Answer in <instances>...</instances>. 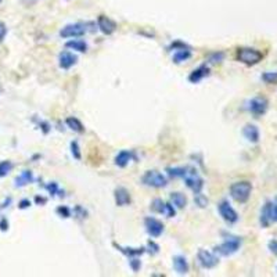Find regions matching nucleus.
<instances>
[{
    "label": "nucleus",
    "instance_id": "nucleus-8",
    "mask_svg": "<svg viewBox=\"0 0 277 277\" xmlns=\"http://www.w3.org/2000/svg\"><path fill=\"white\" fill-rule=\"evenodd\" d=\"M218 211H219V214H221L222 219H223L226 223L234 224L239 222V214L236 212V209L230 205V203L227 200H223V201L219 203Z\"/></svg>",
    "mask_w": 277,
    "mask_h": 277
},
{
    "label": "nucleus",
    "instance_id": "nucleus-19",
    "mask_svg": "<svg viewBox=\"0 0 277 277\" xmlns=\"http://www.w3.org/2000/svg\"><path fill=\"white\" fill-rule=\"evenodd\" d=\"M114 247H115L116 250L119 251V252H122L125 257L128 258H134V257H140V255H143L144 252H146V248L144 247H139V248H130V247H122V245H118L114 242Z\"/></svg>",
    "mask_w": 277,
    "mask_h": 277
},
{
    "label": "nucleus",
    "instance_id": "nucleus-26",
    "mask_svg": "<svg viewBox=\"0 0 277 277\" xmlns=\"http://www.w3.org/2000/svg\"><path fill=\"white\" fill-rule=\"evenodd\" d=\"M166 172H168L169 178H172V179H178V178L183 179L186 172H187V168H168Z\"/></svg>",
    "mask_w": 277,
    "mask_h": 277
},
{
    "label": "nucleus",
    "instance_id": "nucleus-43",
    "mask_svg": "<svg viewBox=\"0 0 277 277\" xmlns=\"http://www.w3.org/2000/svg\"><path fill=\"white\" fill-rule=\"evenodd\" d=\"M35 201H36V204H42V205H43V204H46V201H47V200H46L45 197L36 196L35 197Z\"/></svg>",
    "mask_w": 277,
    "mask_h": 277
},
{
    "label": "nucleus",
    "instance_id": "nucleus-24",
    "mask_svg": "<svg viewBox=\"0 0 277 277\" xmlns=\"http://www.w3.org/2000/svg\"><path fill=\"white\" fill-rule=\"evenodd\" d=\"M65 122H67V126L74 132H76V133H83L85 132V126L76 116H68Z\"/></svg>",
    "mask_w": 277,
    "mask_h": 277
},
{
    "label": "nucleus",
    "instance_id": "nucleus-34",
    "mask_svg": "<svg viewBox=\"0 0 277 277\" xmlns=\"http://www.w3.org/2000/svg\"><path fill=\"white\" fill-rule=\"evenodd\" d=\"M180 49H190L186 43H183V42H180V40H176V42H173L172 45L168 47V50L169 52H176V50H180Z\"/></svg>",
    "mask_w": 277,
    "mask_h": 277
},
{
    "label": "nucleus",
    "instance_id": "nucleus-36",
    "mask_svg": "<svg viewBox=\"0 0 277 277\" xmlns=\"http://www.w3.org/2000/svg\"><path fill=\"white\" fill-rule=\"evenodd\" d=\"M146 251H148V252H150L151 255H155V254H158V252H160V245H158L157 242L148 241Z\"/></svg>",
    "mask_w": 277,
    "mask_h": 277
},
{
    "label": "nucleus",
    "instance_id": "nucleus-6",
    "mask_svg": "<svg viewBox=\"0 0 277 277\" xmlns=\"http://www.w3.org/2000/svg\"><path fill=\"white\" fill-rule=\"evenodd\" d=\"M89 22H75V24H70V25H65V27L60 31V36L61 37H79L88 34L89 31Z\"/></svg>",
    "mask_w": 277,
    "mask_h": 277
},
{
    "label": "nucleus",
    "instance_id": "nucleus-12",
    "mask_svg": "<svg viewBox=\"0 0 277 277\" xmlns=\"http://www.w3.org/2000/svg\"><path fill=\"white\" fill-rule=\"evenodd\" d=\"M76 63H78L76 54L71 53L68 50H64V52L58 54V65H60L61 70H70Z\"/></svg>",
    "mask_w": 277,
    "mask_h": 277
},
{
    "label": "nucleus",
    "instance_id": "nucleus-31",
    "mask_svg": "<svg viewBox=\"0 0 277 277\" xmlns=\"http://www.w3.org/2000/svg\"><path fill=\"white\" fill-rule=\"evenodd\" d=\"M70 147H71V154L72 157L75 158V160H81L82 158V154H81V148H79V144H78V142L75 140V142H71V144H70Z\"/></svg>",
    "mask_w": 277,
    "mask_h": 277
},
{
    "label": "nucleus",
    "instance_id": "nucleus-16",
    "mask_svg": "<svg viewBox=\"0 0 277 277\" xmlns=\"http://www.w3.org/2000/svg\"><path fill=\"white\" fill-rule=\"evenodd\" d=\"M208 75H209V67L206 64H203V65H200L197 70H194L188 75V81L191 82V83H198V82L203 81Z\"/></svg>",
    "mask_w": 277,
    "mask_h": 277
},
{
    "label": "nucleus",
    "instance_id": "nucleus-3",
    "mask_svg": "<svg viewBox=\"0 0 277 277\" xmlns=\"http://www.w3.org/2000/svg\"><path fill=\"white\" fill-rule=\"evenodd\" d=\"M241 247V239L237 236H227L224 239V241L221 245H216L214 250L216 254L222 255V257H230L233 254H236Z\"/></svg>",
    "mask_w": 277,
    "mask_h": 277
},
{
    "label": "nucleus",
    "instance_id": "nucleus-32",
    "mask_svg": "<svg viewBox=\"0 0 277 277\" xmlns=\"http://www.w3.org/2000/svg\"><path fill=\"white\" fill-rule=\"evenodd\" d=\"M55 212L60 215L61 218H64V219H68V218H71L72 215V211L68 208V206L65 205H60L57 206V209H55Z\"/></svg>",
    "mask_w": 277,
    "mask_h": 277
},
{
    "label": "nucleus",
    "instance_id": "nucleus-20",
    "mask_svg": "<svg viewBox=\"0 0 277 277\" xmlns=\"http://www.w3.org/2000/svg\"><path fill=\"white\" fill-rule=\"evenodd\" d=\"M134 158V154L129 150H122L118 152V155L115 157V165L119 168H125L129 162Z\"/></svg>",
    "mask_w": 277,
    "mask_h": 277
},
{
    "label": "nucleus",
    "instance_id": "nucleus-13",
    "mask_svg": "<svg viewBox=\"0 0 277 277\" xmlns=\"http://www.w3.org/2000/svg\"><path fill=\"white\" fill-rule=\"evenodd\" d=\"M259 222L262 227H269L270 224L273 223V203L272 201L265 203V205L262 206Z\"/></svg>",
    "mask_w": 277,
    "mask_h": 277
},
{
    "label": "nucleus",
    "instance_id": "nucleus-21",
    "mask_svg": "<svg viewBox=\"0 0 277 277\" xmlns=\"http://www.w3.org/2000/svg\"><path fill=\"white\" fill-rule=\"evenodd\" d=\"M191 49H180V50H176L173 52V55H172V61L175 64H182L185 61H187L191 58Z\"/></svg>",
    "mask_w": 277,
    "mask_h": 277
},
{
    "label": "nucleus",
    "instance_id": "nucleus-25",
    "mask_svg": "<svg viewBox=\"0 0 277 277\" xmlns=\"http://www.w3.org/2000/svg\"><path fill=\"white\" fill-rule=\"evenodd\" d=\"M151 209L157 214H166V203H164L161 198H155L151 203Z\"/></svg>",
    "mask_w": 277,
    "mask_h": 277
},
{
    "label": "nucleus",
    "instance_id": "nucleus-10",
    "mask_svg": "<svg viewBox=\"0 0 277 277\" xmlns=\"http://www.w3.org/2000/svg\"><path fill=\"white\" fill-rule=\"evenodd\" d=\"M197 258H198L200 265H201L204 269L215 268V266L218 265V262H219L218 257H216L215 254H212V252H209V251H206V250L198 251Z\"/></svg>",
    "mask_w": 277,
    "mask_h": 277
},
{
    "label": "nucleus",
    "instance_id": "nucleus-42",
    "mask_svg": "<svg viewBox=\"0 0 277 277\" xmlns=\"http://www.w3.org/2000/svg\"><path fill=\"white\" fill-rule=\"evenodd\" d=\"M37 125L40 126V129L43 130V133H49V130H50V126L47 122L45 121H37Z\"/></svg>",
    "mask_w": 277,
    "mask_h": 277
},
{
    "label": "nucleus",
    "instance_id": "nucleus-9",
    "mask_svg": "<svg viewBox=\"0 0 277 277\" xmlns=\"http://www.w3.org/2000/svg\"><path fill=\"white\" fill-rule=\"evenodd\" d=\"M144 227H146V232L148 233L151 237L157 239L160 237L162 233H164V223L161 221L152 218V216H147L144 219Z\"/></svg>",
    "mask_w": 277,
    "mask_h": 277
},
{
    "label": "nucleus",
    "instance_id": "nucleus-7",
    "mask_svg": "<svg viewBox=\"0 0 277 277\" xmlns=\"http://www.w3.org/2000/svg\"><path fill=\"white\" fill-rule=\"evenodd\" d=\"M269 108V101L263 96H257V97L251 98L248 103V111L255 118H260L262 115L266 114Z\"/></svg>",
    "mask_w": 277,
    "mask_h": 277
},
{
    "label": "nucleus",
    "instance_id": "nucleus-40",
    "mask_svg": "<svg viewBox=\"0 0 277 277\" xmlns=\"http://www.w3.org/2000/svg\"><path fill=\"white\" fill-rule=\"evenodd\" d=\"M31 206V201L28 200V198H24V200H21L19 203H18V208L19 209H27Z\"/></svg>",
    "mask_w": 277,
    "mask_h": 277
},
{
    "label": "nucleus",
    "instance_id": "nucleus-23",
    "mask_svg": "<svg viewBox=\"0 0 277 277\" xmlns=\"http://www.w3.org/2000/svg\"><path fill=\"white\" fill-rule=\"evenodd\" d=\"M170 203L173 204V206H176L178 209H183L185 206L187 205V198L185 194L182 193H172L170 194Z\"/></svg>",
    "mask_w": 277,
    "mask_h": 277
},
{
    "label": "nucleus",
    "instance_id": "nucleus-2",
    "mask_svg": "<svg viewBox=\"0 0 277 277\" xmlns=\"http://www.w3.org/2000/svg\"><path fill=\"white\" fill-rule=\"evenodd\" d=\"M236 58L240 63L251 67V65H257V64L262 61L263 53L259 52V50H257V49H252V47H240V49H237Z\"/></svg>",
    "mask_w": 277,
    "mask_h": 277
},
{
    "label": "nucleus",
    "instance_id": "nucleus-33",
    "mask_svg": "<svg viewBox=\"0 0 277 277\" xmlns=\"http://www.w3.org/2000/svg\"><path fill=\"white\" fill-rule=\"evenodd\" d=\"M194 203H196L200 208H205V206H208V198H206L204 194L198 193V194H196V197H194Z\"/></svg>",
    "mask_w": 277,
    "mask_h": 277
},
{
    "label": "nucleus",
    "instance_id": "nucleus-28",
    "mask_svg": "<svg viewBox=\"0 0 277 277\" xmlns=\"http://www.w3.org/2000/svg\"><path fill=\"white\" fill-rule=\"evenodd\" d=\"M14 168V164L11 161H1L0 162V178L7 176L10 172Z\"/></svg>",
    "mask_w": 277,
    "mask_h": 277
},
{
    "label": "nucleus",
    "instance_id": "nucleus-4",
    "mask_svg": "<svg viewBox=\"0 0 277 277\" xmlns=\"http://www.w3.org/2000/svg\"><path fill=\"white\" fill-rule=\"evenodd\" d=\"M142 183L144 186H148L152 188H162L166 187L168 180L158 170H147L142 178Z\"/></svg>",
    "mask_w": 277,
    "mask_h": 277
},
{
    "label": "nucleus",
    "instance_id": "nucleus-45",
    "mask_svg": "<svg viewBox=\"0 0 277 277\" xmlns=\"http://www.w3.org/2000/svg\"><path fill=\"white\" fill-rule=\"evenodd\" d=\"M10 204H11V198H6V201H4V203H1V205H0V208H7V206L10 205Z\"/></svg>",
    "mask_w": 277,
    "mask_h": 277
},
{
    "label": "nucleus",
    "instance_id": "nucleus-27",
    "mask_svg": "<svg viewBox=\"0 0 277 277\" xmlns=\"http://www.w3.org/2000/svg\"><path fill=\"white\" fill-rule=\"evenodd\" d=\"M45 188L52 194V196H60V197H64V191L63 190H60L58 187V183H55V182H50L49 185H46Z\"/></svg>",
    "mask_w": 277,
    "mask_h": 277
},
{
    "label": "nucleus",
    "instance_id": "nucleus-17",
    "mask_svg": "<svg viewBox=\"0 0 277 277\" xmlns=\"http://www.w3.org/2000/svg\"><path fill=\"white\" fill-rule=\"evenodd\" d=\"M34 180H35V178H34V173L31 170H22L14 180V186L18 188L25 187L28 185L34 183Z\"/></svg>",
    "mask_w": 277,
    "mask_h": 277
},
{
    "label": "nucleus",
    "instance_id": "nucleus-35",
    "mask_svg": "<svg viewBox=\"0 0 277 277\" xmlns=\"http://www.w3.org/2000/svg\"><path fill=\"white\" fill-rule=\"evenodd\" d=\"M129 265H130V269L133 270V272H139L140 268H142V262L140 259L137 258V257H134V258H129Z\"/></svg>",
    "mask_w": 277,
    "mask_h": 277
},
{
    "label": "nucleus",
    "instance_id": "nucleus-44",
    "mask_svg": "<svg viewBox=\"0 0 277 277\" xmlns=\"http://www.w3.org/2000/svg\"><path fill=\"white\" fill-rule=\"evenodd\" d=\"M273 222H277V201L273 203Z\"/></svg>",
    "mask_w": 277,
    "mask_h": 277
},
{
    "label": "nucleus",
    "instance_id": "nucleus-5",
    "mask_svg": "<svg viewBox=\"0 0 277 277\" xmlns=\"http://www.w3.org/2000/svg\"><path fill=\"white\" fill-rule=\"evenodd\" d=\"M183 179H185L186 186L194 194H198V193L203 191V188H204V179L198 175V172L194 168H187V172H186V175H185Z\"/></svg>",
    "mask_w": 277,
    "mask_h": 277
},
{
    "label": "nucleus",
    "instance_id": "nucleus-30",
    "mask_svg": "<svg viewBox=\"0 0 277 277\" xmlns=\"http://www.w3.org/2000/svg\"><path fill=\"white\" fill-rule=\"evenodd\" d=\"M224 60V53L223 52H215L208 55V63L209 64H218L222 63Z\"/></svg>",
    "mask_w": 277,
    "mask_h": 277
},
{
    "label": "nucleus",
    "instance_id": "nucleus-15",
    "mask_svg": "<svg viewBox=\"0 0 277 277\" xmlns=\"http://www.w3.org/2000/svg\"><path fill=\"white\" fill-rule=\"evenodd\" d=\"M242 134L244 137L251 142V143H258L260 139V132L257 125H252V124H247V125L242 128Z\"/></svg>",
    "mask_w": 277,
    "mask_h": 277
},
{
    "label": "nucleus",
    "instance_id": "nucleus-29",
    "mask_svg": "<svg viewBox=\"0 0 277 277\" xmlns=\"http://www.w3.org/2000/svg\"><path fill=\"white\" fill-rule=\"evenodd\" d=\"M260 79L265 82V83H268V85H275V83H277V71L263 72L262 76H260Z\"/></svg>",
    "mask_w": 277,
    "mask_h": 277
},
{
    "label": "nucleus",
    "instance_id": "nucleus-1",
    "mask_svg": "<svg viewBox=\"0 0 277 277\" xmlns=\"http://www.w3.org/2000/svg\"><path fill=\"white\" fill-rule=\"evenodd\" d=\"M251 193H252V185L248 180L236 182L230 186V196L239 204H245L250 200Z\"/></svg>",
    "mask_w": 277,
    "mask_h": 277
},
{
    "label": "nucleus",
    "instance_id": "nucleus-41",
    "mask_svg": "<svg viewBox=\"0 0 277 277\" xmlns=\"http://www.w3.org/2000/svg\"><path fill=\"white\" fill-rule=\"evenodd\" d=\"M9 221L6 219V218H1V221H0V230L1 232H7L9 230Z\"/></svg>",
    "mask_w": 277,
    "mask_h": 277
},
{
    "label": "nucleus",
    "instance_id": "nucleus-18",
    "mask_svg": "<svg viewBox=\"0 0 277 277\" xmlns=\"http://www.w3.org/2000/svg\"><path fill=\"white\" fill-rule=\"evenodd\" d=\"M173 269L178 275H187L190 266H188L187 259L182 255H176L173 257Z\"/></svg>",
    "mask_w": 277,
    "mask_h": 277
},
{
    "label": "nucleus",
    "instance_id": "nucleus-38",
    "mask_svg": "<svg viewBox=\"0 0 277 277\" xmlns=\"http://www.w3.org/2000/svg\"><path fill=\"white\" fill-rule=\"evenodd\" d=\"M6 35H7V27L4 22L0 21V43L6 39Z\"/></svg>",
    "mask_w": 277,
    "mask_h": 277
},
{
    "label": "nucleus",
    "instance_id": "nucleus-46",
    "mask_svg": "<svg viewBox=\"0 0 277 277\" xmlns=\"http://www.w3.org/2000/svg\"><path fill=\"white\" fill-rule=\"evenodd\" d=\"M1 1H3V0H0V3H1Z\"/></svg>",
    "mask_w": 277,
    "mask_h": 277
},
{
    "label": "nucleus",
    "instance_id": "nucleus-39",
    "mask_svg": "<svg viewBox=\"0 0 277 277\" xmlns=\"http://www.w3.org/2000/svg\"><path fill=\"white\" fill-rule=\"evenodd\" d=\"M268 248L273 255H277V240H270L268 244Z\"/></svg>",
    "mask_w": 277,
    "mask_h": 277
},
{
    "label": "nucleus",
    "instance_id": "nucleus-14",
    "mask_svg": "<svg viewBox=\"0 0 277 277\" xmlns=\"http://www.w3.org/2000/svg\"><path fill=\"white\" fill-rule=\"evenodd\" d=\"M114 198H115V204L118 206L130 205V203H132L130 193L125 187H116L114 190Z\"/></svg>",
    "mask_w": 277,
    "mask_h": 277
},
{
    "label": "nucleus",
    "instance_id": "nucleus-37",
    "mask_svg": "<svg viewBox=\"0 0 277 277\" xmlns=\"http://www.w3.org/2000/svg\"><path fill=\"white\" fill-rule=\"evenodd\" d=\"M74 215L75 216H78L79 219H85L86 218V215H88V212L82 208L81 205H76L75 206V209H74Z\"/></svg>",
    "mask_w": 277,
    "mask_h": 277
},
{
    "label": "nucleus",
    "instance_id": "nucleus-11",
    "mask_svg": "<svg viewBox=\"0 0 277 277\" xmlns=\"http://www.w3.org/2000/svg\"><path fill=\"white\" fill-rule=\"evenodd\" d=\"M97 27L104 35L110 36L115 32L118 25H116V22L112 18L107 17V16H100L97 18Z\"/></svg>",
    "mask_w": 277,
    "mask_h": 277
},
{
    "label": "nucleus",
    "instance_id": "nucleus-22",
    "mask_svg": "<svg viewBox=\"0 0 277 277\" xmlns=\"http://www.w3.org/2000/svg\"><path fill=\"white\" fill-rule=\"evenodd\" d=\"M65 46L71 50H75L78 53H86L88 52V43L85 40H81V39H74V40H70L67 42Z\"/></svg>",
    "mask_w": 277,
    "mask_h": 277
}]
</instances>
